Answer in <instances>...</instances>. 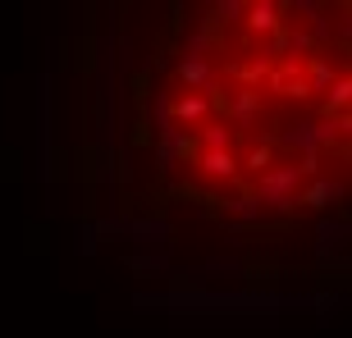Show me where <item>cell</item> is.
Returning a JSON list of instances; mask_svg holds the SVG:
<instances>
[{
  "label": "cell",
  "instance_id": "obj_1",
  "mask_svg": "<svg viewBox=\"0 0 352 338\" xmlns=\"http://www.w3.org/2000/svg\"><path fill=\"white\" fill-rule=\"evenodd\" d=\"M179 78L188 82V91H206L215 82V69H210L206 55H183L179 60Z\"/></svg>",
  "mask_w": 352,
  "mask_h": 338
},
{
  "label": "cell",
  "instance_id": "obj_2",
  "mask_svg": "<svg viewBox=\"0 0 352 338\" xmlns=\"http://www.w3.org/2000/svg\"><path fill=\"white\" fill-rule=\"evenodd\" d=\"M343 196V188L339 183H329V179H316L307 192H298V206H311V210H325L329 201H339Z\"/></svg>",
  "mask_w": 352,
  "mask_h": 338
},
{
  "label": "cell",
  "instance_id": "obj_3",
  "mask_svg": "<svg viewBox=\"0 0 352 338\" xmlns=\"http://www.w3.org/2000/svg\"><path fill=\"white\" fill-rule=\"evenodd\" d=\"M261 115V87L256 91H238V96H229V119H238V124H252V119Z\"/></svg>",
  "mask_w": 352,
  "mask_h": 338
},
{
  "label": "cell",
  "instance_id": "obj_4",
  "mask_svg": "<svg viewBox=\"0 0 352 338\" xmlns=\"http://www.w3.org/2000/svg\"><path fill=\"white\" fill-rule=\"evenodd\" d=\"M197 165L206 169L210 179H238V160L229 156V151H201V160Z\"/></svg>",
  "mask_w": 352,
  "mask_h": 338
},
{
  "label": "cell",
  "instance_id": "obj_5",
  "mask_svg": "<svg viewBox=\"0 0 352 338\" xmlns=\"http://www.w3.org/2000/svg\"><path fill=\"white\" fill-rule=\"evenodd\" d=\"M248 27L252 32H274V27H279V10H274V5H248Z\"/></svg>",
  "mask_w": 352,
  "mask_h": 338
},
{
  "label": "cell",
  "instance_id": "obj_6",
  "mask_svg": "<svg viewBox=\"0 0 352 338\" xmlns=\"http://www.w3.org/2000/svg\"><path fill=\"white\" fill-rule=\"evenodd\" d=\"M206 115V101L201 96H179V101H170V119H183V124H192V119Z\"/></svg>",
  "mask_w": 352,
  "mask_h": 338
},
{
  "label": "cell",
  "instance_id": "obj_7",
  "mask_svg": "<svg viewBox=\"0 0 352 338\" xmlns=\"http://www.w3.org/2000/svg\"><path fill=\"white\" fill-rule=\"evenodd\" d=\"M302 60H307V69H311V82H316V87H334V69H329L325 55H302ZM311 82H307V87H311Z\"/></svg>",
  "mask_w": 352,
  "mask_h": 338
},
{
  "label": "cell",
  "instance_id": "obj_8",
  "mask_svg": "<svg viewBox=\"0 0 352 338\" xmlns=\"http://www.w3.org/2000/svg\"><path fill=\"white\" fill-rule=\"evenodd\" d=\"M270 165H274L270 146H252V151H248V160H243V169H248V174H256V179H261V174H265Z\"/></svg>",
  "mask_w": 352,
  "mask_h": 338
},
{
  "label": "cell",
  "instance_id": "obj_9",
  "mask_svg": "<svg viewBox=\"0 0 352 338\" xmlns=\"http://www.w3.org/2000/svg\"><path fill=\"white\" fill-rule=\"evenodd\" d=\"M334 110H339V119H348L343 110H348V78H339L334 87H329V101H325V115L334 119Z\"/></svg>",
  "mask_w": 352,
  "mask_h": 338
},
{
  "label": "cell",
  "instance_id": "obj_10",
  "mask_svg": "<svg viewBox=\"0 0 352 338\" xmlns=\"http://www.w3.org/2000/svg\"><path fill=\"white\" fill-rule=\"evenodd\" d=\"M91 65H96V37H91V23H87L82 46H78V69H82V74H91Z\"/></svg>",
  "mask_w": 352,
  "mask_h": 338
},
{
  "label": "cell",
  "instance_id": "obj_11",
  "mask_svg": "<svg viewBox=\"0 0 352 338\" xmlns=\"http://www.w3.org/2000/svg\"><path fill=\"white\" fill-rule=\"evenodd\" d=\"M197 146H206V151H229V128H206Z\"/></svg>",
  "mask_w": 352,
  "mask_h": 338
},
{
  "label": "cell",
  "instance_id": "obj_12",
  "mask_svg": "<svg viewBox=\"0 0 352 338\" xmlns=\"http://www.w3.org/2000/svg\"><path fill=\"white\" fill-rule=\"evenodd\" d=\"M151 137H156L151 119H138V124H133V133H129V142H133V146H151Z\"/></svg>",
  "mask_w": 352,
  "mask_h": 338
},
{
  "label": "cell",
  "instance_id": "obj_13",
  "mask_svg": "<svg viewBox=\"0 0 352 338\" xmlns=\"http://www.w3.org/2000/svg\"><path fill=\"white\" fill-rule=\"evenodd\" d=\"M146 82H151V74H146V69H142V74H133V96H138V105L146 101Z\"/></svg>",
  "mask_w": 352,
  "mask_h": 338
}]
</instances>
